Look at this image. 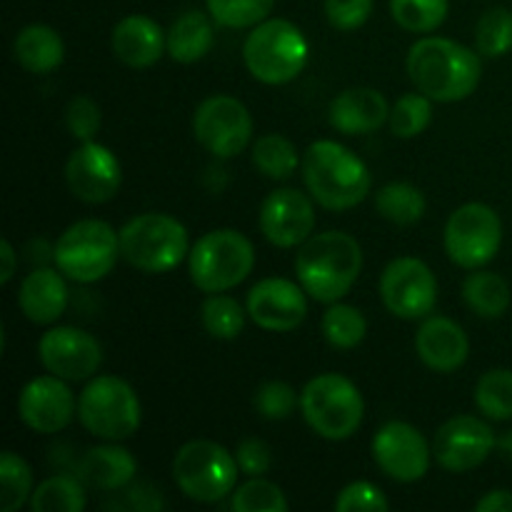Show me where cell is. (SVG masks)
<instances>
[{"label": "cell", "mask_w": 512, "mask_h": 512, "mask_svg": "<svg viewBox=\"0 0 512 512\" xmlns=\"http://www.w3.org/2000/svg\"><path fill=\"white\" fill-rule=\"evenodd\" d=\"M83 480L70 478V475H53L43 480L33 490L30 510L33 512H80L88 503L85 498Z\"/></svg>", "instance_id": "30"}, {"label": "cell", "mask_w": 512, "mask_h": 512, "mask_svg": "<svg viewBox=\"0 0 512 512\" xmlns=\"http://www.w3.org/2000/svg\"><path fill=\"white\" fill-rule=\"evenodd\" d=\"M475 405L485 418L512 420V370H488L475 385Z\"/></svg>", "instance_id": "34"}, {"label": "cell", "mask_w": 512, "mask_h": 512, "mask_svg": "<svg viewBox=\"0 0 512 512\" xmlns=\"http://www.w3.org/2000/svg\"><path fill=\"white\" fill-rule=\"evenodd\" d=\"M200 320L210 338L235 340L245 328V310L230 295L213 293L205 298L203 308H200Z\"/></svg>", "instance_id": "35"}, {"label": "cell", "mask_w": 512, "mask_h": 512, "mask_svg": "<svg viewBox=\"0 0 512 512\" xmlns=\"http://www.w3.org/2000/svg\"><path fill=\"white\" fill-rule=\"evenodd\" d=\"M235 460H238L240 473L243 475H248V478H263L270 470V465H273V450H270V445L265 440L245 438L238 443Z\"/></svg>", "instance_id": "45"}, {"label": "cell", "mask_w": 512, "mask_h": 512, "mask_svg": "<svg viewBox=\"0 0 512 512\" xmlns=\"http://www.w3.org/2000/svg\"><path fill=\"white\" fill-rule=\"evenodd\" d=\"M320 330H323L325 340L338 350H353L358 348L368 333V320L360 313L355 305L333 303L325 310L323 320H320Z\"/></svg>", "instance_id": "32"}, {"label": "cell", "mask_w": 512, "mask_h": 512, "mask_svg": "<svg viewBox=\"0 0 512 512\" xmlns=\"http://www.w3.org/2000/svg\"><path fill=\"white\" fill-rule=\"evenodd\" d=\"M330 125L343 135H368L388 123L390 108L375 88H348L335 95L328 110Z\"/></svg>", "instance_id": "23"}, {"label": "cell", "mask_w": 512, "mask_h": 512, "mask_svg": "<svg viewBox=\"0 0 512 512\" xmlns=\"http://www.w3.org/2000/svg\"><path fill=\"white\" fill-rule=\"evenodd\" d=\"M253 165L270 180H288L300 165L298 148L285 135L268 133L255 140Z\"/></svg>", "instance_id": "31"}, {"label": "cell", "mask_w": 512, "mask_h": 512, "mask_svg": "<svg viewBox=\"0 0 512 512\" xmlns=\"http://www.w3.org/2000/svg\"><path fill=\"white\" fill-rule=\"evenodd\" d=\"M205 3L215 23L223 28L243 30L268 20L275 0H205Z\"/></svg>", "instance_id": "39"}, {"label": "cell", "mask_w": 512, "mask_h": 512, "mask_svg": "<svg viewBox=\"0 0 512 512\" xmlns=\"http://www.w3.org/2000/svg\"><path fill=\"white\" fill-rule=\"evenodd\" d=\"M375 208L395 225H415L425 215V195L413 183H388L375 195Z\"/></svg>", "instance_id": "29"}, {"label": "cell", "mask_w": 512, "mask_h": 512, "mask_svg": "<svg viewBox=\"0 0 512 512\" xmlns=\"http://www.w3.org/2000/svg\"><path fill=\"white\" fill-rule=\"evenodd\" d=\"M18 415L33 433L53 435L68 428L78 415V400L68 388V380L53 373L40 375L20 390Z\"/></svg>", "instance_id": "18"}, {"label": "cell", "mask_w": 512, "mask_h": 512, "mask_svg": "<svg viewBox=\"0 0 512 512\" xmlns=\"http://www.w3.org/2000/svg\"><path fill=\"white\" fill-rule=\"evenodd\" d=\"M13 55L28 73H53L65 58V43L60 33L50 25H25L13 40Z\"/></svg>", "instance_id": "26"}, {"label": "cell", "mask_w": 512, "mask_h": 512, "mask_svg": "<svg viewBox=\"0 0 512 512\" xmlns=\"http://www.w3.org/2000/svg\"><path fill=\"white\" fill-rule=\"evenodd\" d=\"M100 123H103L100 105L93 98H88V95H75L68 103V108H65V125H68L73 138H78L80 143L93 140L95 133L100 130Z\"/></svg>", "instance_id": "42"}, {"label": "cell", "mask_w": 512, "mask_h": 512, "mask_svg": "<svg viewBox=\"0 0 512 512\" xmlns=\"http://www.w3.org/2000/svg\"><path fill=\"white\" fill-rule=\"evenodd\" d=\"M18 308L30 323L50 325L68 308L65 275L53 268H35L25 275L18 290Z\"/></svg>", "instance_id": "24"}, {"label": "cell", "mask_w": 512, "mask_h": 512, "mask_svg": "<svg viewBox=\"0 0 512 512\" xmlns=\"http://www.w3.org/2000/svg\"><path fill=\"white\" fill-rule=\"evenodd\" d=\"M248 315L270 333H290L308 318V298L303 285L285 278H265L248 293Z\"/></svg>", "instance_id": "20"}, {"label": "cell", "mask_w": 512, "mask_h": 512, "mask_svg": "<svg viewBox=\"0 0 512 512\" xmlns=\"http://www.w3.org/2000/svg\"><path fill=\"white\" fill-rule=\"evenodd\" d=\"M478 512H512V493L510 490H490L485 498L475 503Z\"/></svg>", "instance_id": "46"}, {"label": "cell", "mask_w": 512, "mask_h": 512, "mask_svg": "<svg viewBox=\"0 0 512 512\" xmlns=\"http://www.w3.org/2000/svg\"><path fill=\"white\" fill-rule=\"evenodd\" d=\"M378 288L383 305L395 318H428L438 303V280L420 258H395L380 275Z\"/></svg>", "instance_id": "13"}, {"label": "cell", "mask_w": 512, "mask_h": 512, "mask_svg": "<svg viewBox=\"0 0 512 512\" xmlns=\"http://www.w3.org/2000/svg\"><path fill=\"white\" fill-rule=\"evenodd\" d=\"M78 418L80 425L95 438L120 443L138 433L143 408L130 383L115 375H98L80 393Z\"/></svg>", "instance_id": "9"}, {"label": "cell", "mask_w": 512, "mask_h": 512, "mask_svg": "<svg viewBox=\"0 0 512 512\" xmlns=\"http://www.w3.org/2000/svg\"><path fill=\"white\" fill-rule=\"evenodd\" d=\"M303 418L320 438L348 440L363 423L365 400L358 385L345 375L325 373L310 380L300 393Z\"/></svg>", "instance_id": "7"}, {"label": "cell", "mask_w": 512, "mask_h": 512, "mask_svg": "<svg viewBox=\"0 0 512 512\" xmlns=\"http://www.w3.org/2000/svg\"><path fill=\"white\" fill-rule=\"evenodd\" d=\"M120 233L105 220L88 218L70 225L53 250L55 268L75 283H98L113 273L120 258Z\"/></svg>", "instance_id": "8"}, {"label": "cell", "mask_w": 512, "mask_h": 512, "mask_svg": "<svg viewBox=\"0 0 512 512\" xmlns=\"http://www.w3.org/2000/svg\"><path fill=\"white\" fill-rule=\"evenodd\" d=\"M370 450H373L378 468L398 483H415V480L425 478L430 468V455H433L423 433L403 420L385 423L373 435Z\"/></svg>", "instance_id": "15"}, {"label": "cell", "mask_w": 512, "mask_h": 512, "mask_svg": "<svg viewBox=\"0 0 512 512\" xmlns=\"http://www.w3.org/2000/svg\"><path fill=\"white\" fill-rule=\"evenodd\" d=\"M363 270V248L340 230L310 235L295 255V275L313 300L333 305L350 293Z\"/></svg>", "instance_id": "2"}, {"label": "cell", "mask_w": 512, "mask_h": 512, "mask_svg": "<svg viewBox=\"0 0 512 512\" xmlns=\"http://www.w3.org/2000/svg\"><path fill=\"white\" fill-rule=\"evenodd\" d=\"M33 498V470L13 450L0 458V510L15 512Z\"/></svg>", "instance_id": "33"}, {"label": "cell", "mask_w": 512, "mask_h": 512, "mask_svg": "<svg viewBox=\"0 0 512 512\" xmlns=\"http://www.w3.org/2000/svg\"><path fill=\"white\" fill-rule=\"evenodd\" d=\"M120 253L140 273H170L190 255L188 230L168 213L135 215L120 230Z\"/></svg>", "instance_id": "5"}, {"label": "cell", "mask_w": 512, "mask_h": 512, "mask_svg": "<svg viewBox=\"0 0 512 512\" xmlns=\"http://www.w3.org/2000/svg\"><path fill=\"white\" fill-rule=\"evenodd\" d=\"M445 253L458 268L480 270L500 253L503 220L490 205L465 203L445 223Z\"/></svg>", "instance_id": "11"}, {"label": "cell", "mask_w": 512, "mask_h": 512, "mask_svg": "<svg viewBox=\"0 0 512 512\" xmlns=\"http://www.w3.org/2000/svg\"><path fill=\"white\" fill-rule=\"evenodd\" d=\"M498 448L503 450L505 458H510V460H512V430H510V433H505L503 438L498 440Z\"/></svg>", "instance_id": "49"}, {"label": "cell", "mask_w": 512, "mask_h": 512, "mask_svg": "<svg viewBox=\"0 0 512 512\" xmlns=\"http://www.w3.org/2000/svg\"><path fill=\"white\" fill-rule=\"evenodd\" d=\"M433 120V100L428 95L408 93L398 100V103L390 108V130L398 138H418L420 133H425Z\"/></svg>", "instance_id": "38"}, {"label": "cell", "mask_w": 512, "mask_h": 512, "mask_svg": "<svg viewBox=\"0 0 512 512\" xmlns=\"http://www.w3.org/2000/svg\"><path fill=\"white\" fill-rule=\"evenodd\" d=\"M215 20L200 10L180 15L168 30V55L175 63H198L210 53L215 40Z\"/></svg>", "instance_id": "27"}, {"label": "cell", "mask_w": 512, "mask_h": 512, "mask_svg": "<svg viewBox=\"0 0 512 512\" xmlns=\"http://www.w3.org/2000/svg\"><path fill=\"white\" fill-rule=\"evenodd\" d=\"M328 23L340 33H350L368 23L373 15V0H325Z\"/></svg>", "instance_id": "44"}, {"label": "cell", "mask_w": 512, "mask_h": 512, "mask_svg": "<svg viewBox=\"0 0 512 512\" xmlns=\"http://www.w3.org/2000/svg\"><path fill=\"white\" fill-rule=\"evenodd\" d=\"M335 510L338 512H388L390 503L383 495V490L375 488L373 483H358L345 485L335 498Z\"/></svg>", "instance_id": "43"}, {"label": "cell", "mask_w": 512, "mask_h": 512, "mask_svg": "<svg viewBox=\"0 0 512 512\" xmlns=\"http://www.w3.org/2000/svg\"><path fill=\"white\" fill-rule=\"evenodd\" d=\"M498 448L493 428L475 415H455L440 425L433 440V455L448 473H468L480 468Z\"/></svg>", "instance_id": "14"}, {"label": "cell", "mask_w": 512, "mask_h": 512, "mask_svg": "<svg viewBox=\"0 0 512 512\" xmlns=\"http://www.w3.org/2000/svg\"><path fill=\"white\" fill-rule=\"evenodd\" d=\"M230 508L235 512H288L290 503L280 485L263 478H250L233 490Z\"/></svg>", "instance_id": "40"}, {"label": "cell", "mask_w": 512, "mask_h": 512, "mask_svg": "<svg viewBox=\"0 0 512 512\" xmlns=\"http://www.w3.org/2000/svg\"><path fill=\"white\" fill-rule=\"evenodd\" d=\"M308 40L303 30L285 18H268L255 25L243 43L248 73L265 85H285L308 65Z\"/></svg>", "instance_id": "4"}, {"label": "cell", "mask_w": 512, "mask_h": 512, "mask_svg": "<svg viewBox=\"0 0 512 512\" xmlns=\"http://www.w3.org/2000/svg\"><path fill=\"white\" fill-rule=\"evenodd\" d=\"M113 53L128 68H150L168 53V33L148 15H128L113 28Z\"/></svg>", "instance_id": "22"}, {"label": "cell", "mask_w": 512, "mask_h": 512, "mask_svg": "<svg viewBox=\"0 0 512 512\" xmlns=\"http://www.w3.org/2000/svg\"><path fill=\"white\" fill-rule=\"evenodd\" d=\"M405 65L415 88L435 103H458L470 98L483 78L478 50L435 35L413 43Z\"/></svg>", "instance_id": "1"}, {"label": "cell", "mask_w": 512, "mask_h": 512, "mask_svg": "<svg viewBox=\"0 0 512 512\" xmlns=\"http://www.w3.org/2000/svg\"><path fill=\"white\" fill-rule=\"evenodd\" d=\"M450 0H390L393 20L408 33H433L445 23Z\"/></svg>", "instance_id": "36"}, {"label": "cell", "mask_w": 512, "mask_h": 512, "mask_svg": "<svg viewBox=\"0 0 512 512\" xmlns=\"http://www.w3.org/2000/svg\"><path fill=\"white\" fill-rule=\"evenodd\" d=\"M463 300L480 318H503L505 310L510 308V285L503 275L480 268L478 273H470L465 278Z\"/></svg>", "instance_id": "28"}, {"label": "cell", "mask_w": 512, "mask_h": 512, "mask_svg": "<svg viewBox=\"0 0 512 512\" xmlns=\"http://www.w3.org/2000/svg\"><path fill=\"white\" fill-rule=\"evenodd\" d=\"M135 473H138V463H135L133 453L120 448V445L90 448L78 465V478L88 488L103 490V493L128 488L135 480Z\"/></svg>", "instance_id": "25"}, {"label": "cell", "mask_w": 512, "mask_h": 512, "mask_svg": "<svg viewBox=\"0 0 512 512\" xmlns=\"http://www.w3.org/2000/svg\"><path fill=\"white\" fill-rule=\"evenodd\" d=\"M65 180L75 198L88 205H100L118 195L123 185V168L113 150L88 140L70 153L65 163Z\"/></svg>", "instance_id": "16"}, {"label": "cell", "mask_w": 512, "mask_h": 512, "mask_svg": "<svg viewBox=\"0 0 512 512\" xmlns=\"http://www.w3.org/2000/svg\"><path fill=\"white\" fill-rule=\"evenodd\" d=\"M298 403L300 398L295 388L283 380H268L255 393V410L265 420H288L298 408Z\"/></svg>", "instance_id": "41"}, {"label": "cell", "mask_w": 512, "mask_h": 512, "mask_svg": "<svg viewBox=\"0 0 512 512\" xmlns=\"http://www.w3.org/2000/svg\"><path fill=\"white\" fill-rule=\"evenodd\" d=\"M130 505H133L135 510H158L163 508V500L155 495V490L150 488V485H133L130 488Z\"/></svg>", "instance_id": "47"}, {"label": "cell", "mask_w": 512, "mask_h": 512, "mask_svg": "<svg viewBox=\"0 0 512 512\" xmlns=\"http://www.w3.org/2000/svg\"><path fill=\"white\" fill-rule=\"evenodd\" d=\"M475 50L485 58H503L512 50V10L490 8L475 28Z\"/></svg>", "instance_id": "37"}, {"label": "cell", "mask_w": 512, "mask_h": 512, "mask_svg": "<svg viewBox=\"0 0 512 512\" xmlns=\"http://www.w3.org/2000/svg\"><path fill=\"white\" fill-rule=\"evenodd\" d=\"M0 260H3V268H0V283L8 285L15 275V265H18V255H15V248L10 240H3V243H0Z\"/></svg>", "instance_id": "48"}, {"label": "cell", "mask_w": 512, "mask_h": 512, "mask_svg": "<svg viewBox=\"0 0 512 512\" xmlns=\"http://www.w3.org/2000/svg\"><path fill=\"white\" fill-rule=\"evenodd\" d=\"M258 223L275 248H300L315 228V208L300 190L280 188L263 200Z\"/></svg>", "instance_id": "19"}, {"label": "cell", "mask_w": 512, "mask_h": 512, "mask_svg": "<svg viewBox=\"0 0 512 512\" xmlns=\"http://www.w3.org/2000/svg\"><path fill=\"white\" fill-rule=\"evenodd\" d=\"M253 268V243L233 228L210 230L190 248L188 255L190 280L208 295L238 288L253 273Z\"/></svg>", "instance_id": "6"}, {"label": "cell", "mask_w": 512, "mask_h": 512, "mask_svg": "<svg viewBox=\"0 0 512 512\" xmlns=\"http://www.w3.org/2000/svg\"><path fill=\"white\" fill-rule=\"evenodd\" d=\"M418 358L435 373H455L470 355V340L455 320L445 315L425 318L415 333Z\"/></svg>", "instance_id": "21"}, {"label": "cell", "mask_w": 512, "mask_h": 512, "mask_svg": "<svg viewBox=\"0 0 512 512\" xmlns=\"http://www.w3.org/2000/svg\"><path fill=\"white\" fill-rule=\"evenodd\" d=\"M238 475L240 465L235 455L213 440H190L173 458L175 485L195 503H220L233 495Z\"/></svg>", "instance_id": "10"}, {"label": "cell", "mask_w": 512, "mask_h": 512, "mask_svg": "<svg viewBox=\"0 0 512 512\" xmlns=\"http://www.w3.org/2000/svg\"><path fill=\"white\" fill-rule=\"evenodd\" d=\"M303 180L315 203L325 210H350L370 193V170L338 140H315L303 155Z\"/></svg>", "instance_id": "3"}, {"label": "cell", "mask_w": 512, "mask_h": 512, "mask_svg": "<svg viewBox=\"0 0 512 512\" xmlns=\"http://www.w3.org/2000/svg\"><path fill=\"white\" fill-rule=\"evenodd\" d=\"M38 358L48 373L68 380H88L103 363V348L85 330L73 325L50 328L38 343Z\"/></svg>", "instance_id": "17"}, {"label": "cell", "mask_w": 512, "mask_h": 512, "mask_svg": "<svg viewBox=\"0 0 512 512\" xmlns=\"http://www.w3.org/2000/svg\"><path fill=\"white\" fill-rule=\"evenodd\" d=\"M193 133L215 158H235L253 138V118L233 95H210L195 110Z\"/></svg>", "instance_id": "12"}]
</instances>
